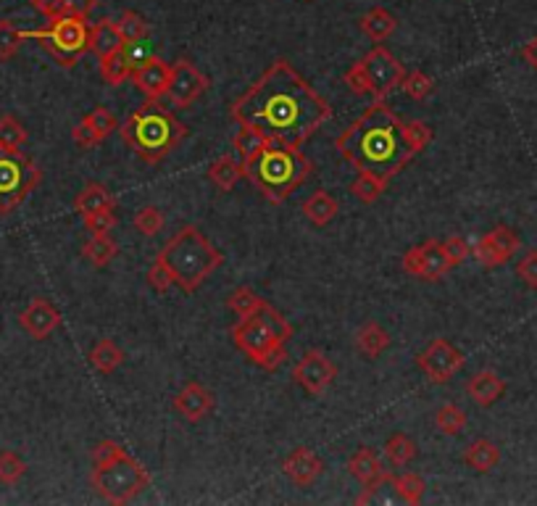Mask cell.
Listing matches in <instances>:
<instances>
[{
	"mask_svg": "<svg viewBox=\"0 0 537 506\" xmlns=\"http://www.w3.org/2000/svg\"><path fill=\"white\" fill-rule=\"evenodd\" d=\"M282 470H284V475L293 480L298 488H308V485H313L316 480L324 475V461L311 451L308 446H298L295 451L282 461Z\"/></svg>",
	"mask_w": 537,
	"mask_h": 506,
	"instance_id": "obj_20",
	"label": "cell"
},
{
	"mask_svg": "<svg viewBox=\"0 0 537 506\" xmlns=\"http://www.w3.org/2000/svg\"><path fill=\"white\" fill-rule=\"evenodd\" d=\"M82 222H85V230H87L90 235H101V233H111V230H114L116 213H114V209H101V212L82 216Z\"/></svg>",
	"mask_w": 537,
	"mask_h": 506,
	"instance_id": "obj_45",
	"label": "cell"
},
{
	"mask_svg": "<svg viewBox=\"0 0 537 506\" xmlns=\"http://www.w3.org/2000/svg\"><path fill=\"white\" fill-rule=\"evenodd\" d=\"M519 251V235L509 224H498L474 243V259L485 269H495L509 264Z\"/></svg>",
	"mask_w": 537,
	"mask_h": 506,
	"instance_id": "obj_14",
	"label": "cell"
},
{
	"mask_svg": "<svg viewBox=\"0 0 537 506\" xmlns=\"http://www.w3.org/2000/svg\"><path fill=\"white\" fill-rule=\"evenodd\" d=\"M134 230L145 238H155L161 230H164V212L158 206H143L137 209L134 219H132Z\"/></svg>",
	"mask_w": 537,
	"mask_h": 506,
	"instance_id": "obj_43",
	"label": "cell"
},
{
	"mask_svg": "<svg viewBox=\"0 0 537 506\" xmlns=\"http://www.w3.org/2000/svg\"><path fill=\"white\" fill-rule=\"evenodd\" d=\"M93 11H95V0H64V8H61V14L82 16V19H87Z\"/></svg>",
	"mask_w": 537,
	"mask_h": 506,
	"instance_id": "obj_49",
	"label": "cell"
},
{
	"mask_svg": "<svg viewBox=\"0 0 537 506\" xmlns=\"http://www.w3.org/2000/svg\"><path fill=\"white\" fill-rule=\"evenodd\" d=\"M416 453H419V449L406 432H395L384 441V459H387L390 467H406L416 459Z\"/></svg>",
	"mask_w": 537,
	"mask_h": 506,
	"instance_id": "obj_32",
	"label": "cell"
},
{
	"mask_svg": "<svg viewBox=\"0 0 537 506\" xmlns=\"http://www.w3.org/2000/svg\"><path fill=\"white\" fill-rule=\"evenodd\" d=\"M406 77V66L390 54L384 45H374L363 58L345 72V87L353 95H363L372 101H384Z\"/></svg>",
	"mask_w": 537,
	"mask_h": 506,
	"instance_id": "obj_8",
	"label": "cell"
},
{
	"mask_svg": "<svg viewBox=\"0 0 537 506\" xmlns=\"http://www.w3.org/2000/svg\"><path fill=\"white\" fill-rule=\"evenodd\" d=\"M390 343H393V338H390V332L384 330L380 322H363L356 330V348L366 359H380L384 351L390 348Z\"/></svg>",
	"mask_w": 537,
	"mask_h": 506,
	"instance_id": "obj_23",
	"label": "cell"
},
{
	"mask_svg": "<svg viewBox=\"0 0 537 506\" xmlns=\"http://www.w3.org/2000/svg\"><path fill=\"white\" fill-rule=\"evenodd\" d=\"M222 264H224L222 251L205 238L204 230L195 224H184L158 251V256L148 269V283L158 293H166L172 285H177L184 293H195Z\"/></svg>",
	"mask_w": 537,
	"mask_h": 506,
	"instance_id": "obj_3",
	"label": "cell"
},
{
	"mask_svg": "<svg viewBox=\"0 0 537 506\" xmlns=\"http://www.w3.org/2000/svg\"><path fill=\"white\" fill-rule=\"evenodd\" d=\"M435 425L443 435H459L466 427V412L459 409L456 403H445V406L437 409Z\"/></svg>",
	"mask_w": 537,
	"mask_h": 506,
	"instance_id": "obj_40",
	"label": "cell"
},
{
	"mask_svg": "<svg viewBox=\"0 0 537 506\" xmlns=\"http://www.w3.org/2000/svg\"><path fill=\"white\" fill-rule=\"evenodd\" d=\"M443 243H445V251H448V256H451V262H453L456 267L466 262V256H469V243H466V240L453 235V238L443 240Z\"/></svg>",
	"mask_w": 537,
	"mask_h": 506,
	"instance_id": "obj_48",
	"label": "cell"
},
{
	"mask_svg": "<svg viewBox=\"0 0 537 506\" xmlns=\"http://www.w3.org/2000/svg\"><path fill=\"white\" fill-rule=\"evenodd\" d=\"M269 143H272V140H269L266 134L258 133V130H254V127H243V124H240L237 134L232 137V148H234L237 159L243 161V166L254 159V156H258Z\"/></svg>",
	"mask_w": 537,
	"mask_h": 506,
	"instance_id": "obj_31",
	"label": "cell"
},
{
	"mask_svg": "<svg viewBox=\"0 0 537 506\" xmlns=\"http://www.w3.org/2000/svg\"><path fill=\"white\" fill-rule=\"evenodd\" d=\"M40 180V166L22 151H0V216L16 212Z\"/></svg>",
	"mask_w": 537,
	"mask_h": 506,
	"instance_id": "obj_10",
	"label": "cell"
},
{
	"mask_svg": "<svg viewBox=\"0 0 537 506\" xmlns=\"http://www.w3.org/2000/svg\"><path fill=\"white\" fill-rule=\"evenodd\" d=\"M337 377V364L327 353L311 348L301 356V362L293 367V380L306 391L308 396H322Z\"/></svg>",
	"mask_w": 537,
	"mask_h": 506,
	"instance_id": "obj_15",
	"label": "cell"
},
{
	"mask_svg": "<svg viewBox=\"0 0 537 506\" xmlns=\"http://www.w3.org/2000/svg\"><path fill=\"white\" fill-rule=\"evenodd\" d=\"M313 174V164L295 145L272 140L258 156L245 164V177L269 203L287 201Z\"/></svg>",
	"mask_w": 537,
	"mask_h": 506,
	"instance_id": "obj_5",
	"label": "cell"
},
{
	"mask_svg": "<svg viewBox=\"0 0 537 506\" xmlns=\"http://www.w3.org/2000/svg\"><path fill=\"white\" fill-rule=\"evenodd\" d=\"M403 269L411 277L435 283V280H443L451 269H456V264L451 262L443 240H424L422 245H413L403 253Z\"/></svg>",
	"mask_w": 537,
	"mask_h": 506,
	"instance_id": "obj_11",
	"label": "cell"
},
{
	"mask_svg": "<svg viewBox=\"0 0 537 506\" xmlns=\"http://www.w3.org/2000/svg\"><path fill=\"white\" fill-rule=\"evenodd\" d=\"M337 212H340V203H337V198H334L333 193H327V190H316V193H311L306 201H303V216H306L313 227L333 224Z\"/></svg>",
	"mask_w": 537,
	"mask_h": 506,
	"instance_id": "obj_24",
	"label": "cell"
},
{
	"mask_svg": "<svg viewBox=\"0 0 537 506\" xmlns=\"http://www.w3.org/2000/svg\"><path fill=\"white\" fill-rule=\"evenodd\" d=\"M172 406H174V412H177L182 420H187V422H204L205 417L214 412L216 399H214V393L208 388H204L198 380H190V382H184L179 388V393L172 401Z\"/></svg>",
	"mask_w": 537,
	"mask_h": 506,
	"instance_id": "obj_18",
	"label": "cell"
},
{
	"mask_svg": "<svg viewBox=\"0 0 537 506\" xmlns=\"http://www.w3.org/2000/svg\"><path fill=\"white\" fill-rule=\"evenodd\" d=\"M401 90L409 95L411 101H416V104H422V101H427L430 95H433V90H435V82L430 74H424V72H406V77L401 82Z\"/></svg>",
	"mask_w": 537,
	"mask_h": 506,
	"instance_id": "obj_39",
	"label": "cell"
},
{
	"mask_svg": "<svg viewBox=\"0 0 537 506\" xmlns=\"http://www.w3.org/2000/svg\"><path fill=\"white\" fill-rule=\"evenodd\" d=\"M114 206H116L114 193L101 183H87L75 198V212L82 213V216L101 212V209H114Z\"/></svg>",
	"mask_w": 537,
	"mask_h": 506,
	"instance_id": "obj_28",
	"label": "cell"
},
{
	"mask_svg": "<svg viewBox=\"0 0 537 506\" xmlns=\"http://www.w3.org/2000/svg\"><path fill=\"white\" fill-rule=\"evenodd\" d=\"M19 324L29 338L45 341L61 327V312L53 306L48 298H32L29 306L19 314Z\"/></svg>",
	"mask_w": 537,
	"mask_h": 506,
	"instance_id": "obj_17",
	"label": "cell"
},
{
	"mask_svg": "<svg viewBox=\"0 0 537 506\" xmlns=\"http://www.w3.org/2000/svg\"><path fill=\"white\" fill-rule=\"evenodd\" d=\"M266 303H269V301H266V298H261L256 291H251L248 285H240V288H234V291L227 295V306H230L232 312H234L240 320H245V317H251V314L261 312Z\"/></svg>",
	"mask_w": 537,
	"mask_h": 506,
	"instance_id": "obj_33",
	"label": "cell"
},
{
	"mask_svg": "<svg viewBox=\"0 0 537 506\" xmlns=\"http://www.w3.org/2000/svg\"><path fill=\"white\" fill-rule=\"evenodd\" d=\"M116 133L122 134V140L134 151L137 159L145 164H161L187 137L190 127L182 124L158 101H143V106L134 108Z\"/></svg>",
	"mask_w": 537,
	"mask_h": 506,
	"instance_id": "obj_4",
	"label": "cell"
},
{
	"mask_svg": "<svg viewBox=\"0 0 537 506\" xmlns=\"http://www.w3.org/2000/svg\"><path fill=\"white\" fill-rule=\"evenodd\" d=\"M26 475V461L16 451H0V482L16 485Z\"/></svg>",
	"mask_w": 537,
	"mask_h": 506,
	"instance_id": "obj_44",
	"label": "cell"
},
{
	"mask_svg": "<svg viewBox=\"0 0 537 506\" xmlns=\"http://www.w3.org/2000/svg\"><path fill=\"white\" fill-rule=\"evenodd\" d=\"M519 55H522V61H524L527 66H532V69L537 72V37H532L527 45H522Z\"/></svg>",
	"mask_w": 537,
	"mask_h": 506,
	"instance_id": "obj_51",
	"label": "cell"
},
{
	"mask_svg": "<svg viewBox=\"0 0 537 506\" xmlns=\"http://www.w3.org/2000/svg\"><path fill=\"white\" fill-rule=\"evenodd\" d=\"M124 54H127L129 64H132V69L134 66H140L143 61H148L154 54V45H151V40L145 37V40H134V43H127L124 45Z\"/></svg>",
	"mask_w": 537,
	"mask_h": 506,
	"instance_id": "obj_47",
	"label": "cell"
},
{
	"mask_svg": "<svg viewBox=\"0 0 537 506\" xmlns=\"http://www.w3.org/2000/svg\"><path fill=\"white\" fill-rule=\"evenodd\" d=\"M90 480L103 501L116 506L134 501L151 485L148 470L111 438H103L95 443Z\"/></svg>",
	"mask_w": 537,
	"mask_h": 506,
	"instance_id": "obj_6",
	"label": "cell"
},
{
	"mask_svg": "<svg viewBox=\"0 0 537 506\" xmlns=\"http://www.w3.org/2000/svg\"><path fill=\"white\" fill-rule=\"evenodd\" d=\"M82 256L95 269H105L116 256H119V245L108 233L101 235H90V240L82 245Z\"/></svg>",
	"mask_w": 537,
	"mask_h": 506,
	"instance_id": "obj_29",
	"label": "cell"
},
{
	"mask_svg": "<svg viewBox=\"0 0 537 506\" xmlns=\"http://www.w3.org/2000/svg\"><path fill=\"white\" fill-rule=\"evenodd\" d=\"M393 488H395V493H398L406 504H419V501L424 499L427 482H424L422 475H416V472H406V475L393 478Z\"/></svg>",
	"mask_w": 537,
	"mask_h": 506,
	"instance_id": "obj_37",
	"label": "cell"
},
{
	"mask_svg": "<svg viewBox=\"0 0 537 506\" xmlns=\"http://www.w3.org/2000/svg\"><path fill=\"white\" fill-rule=\"evenodd\" d=\"M208 87H211V80L193 61L179 58V61L172 64V77H169V87H166V98L174 106L190 108L201 95H205Z\"/></svg>",
	"mask_w": 537,
	"mask_h": 506,
	"instance_id": "obj_13",
	"label": "cell"
},
{
	"mask_svg": "<svg viewBox=\"0 0 537 506\" xmlns=\"http://www.w3.org/2000/svg\"><path fill=\"white\" fill-rule=\"evenodd\" d=\"M230 114L243 127L301 148L333 116V106L287 58H277L232 104Z\"/></svg>",
	"mask_w": 537,
	"mask_h": 506,
	"instance_id": "obj_1",
	"label": "cell"
},
{
	"mask_svg": "<svg viewBox=\"0 0 537 506\" xmlns=\"http://www.w3.org/2000/svg\"><path fill=\"white\" fill-rule=\"evenodd\" d=\"M35 11H40L45 19H53V16H61V8H64V0H26Z\"/></svg>",
	"mask_w": 537,
	"mask_h": 506,
	"instance_id": "obj_50",
	"label": "cell"
},
{
	"mask_svg": "<svg viewBox=\"0 0 537 506\" xmlns=\"http://www.w3.org/2000/svg\"><path fill=\"white\" fill-rule=\"evenodd\" d=\"M116 29H119L124 45H127V43H134V40H145V37L151 35V25H148L140 14H134V11H124V14L116 19Z\"/></svg>",
	"mask_w": 537,
	"mask_h": 506,
	"instance_id": "obj_38",
	"label": "cell"
},
{
	"mask_svg": "<svg viewBox=\"0 0 537 506\" xmlns=\"http://www.w3.org/2000/svg\"><path fill=\"white\" fill-rule=\"evenodd\" d=\"M29 140L26 127L11 114L0 116V151H22Z\"/></svg>",
	"mask_w": 537,
	"mask_h": 506,
	"instance_id": "obj_34",
	"label": "cell"
},
{
	"mask_svg": "<svg viewBox=\"0 0 537 506\" xmlns=\"http://www.w3.org/2000/svg\"><path fill=\"white\" fill-rule=\"evenodd\" d=\"M463 464H466L469 470L480 472V475H487V472H492V470L501 464V451H498V446H495L492 441L477 438L474 443L466 446V451H463Z\"/></svg>",
	"mask_w": 537,
	"mask_h": 506,
	"instance_id": "obj_26",
	"label": "cell"
},
{
	"mask_svg": "<svg viewBox=\"0 0 537 506\" xmlns=\"http://www.w3.org/2000/svg\"><path fill=\"white\" fill-rule=\"evenodd\" d=\"M22 43H25V29H19L8 19H0V61H11L19 54Z\"/></svg>",
	"mask_w": 537,
	"mask_h": 506,
	"instance_id": "obj_42",
	"label": "cell"
},
{
	"mask_svg": "<svg viewBox=\"0 0 537 506\" xmlns=\"http://www.w3.org/2000/svg\"><path fill=\"white\" fill-rule=\"evenodd\" d=\"M516 277H519L527 288L537 291V248L527 251V253L522 256V262L516 264Z\"/></svg>",
	"mask_w": 537,
	"mask_h": 506,
	"instance_id": "obj_46",
	"label": "cell"
},
{
	"mask_svg": "<svg viewBox=\"0 0 537 506\" xmlns=\"http://www.w3.org/2000/svg\"><path fill=\"white\" fill-rule=\"evenodd\" d=\"M358 29L372 40V43H384L395 29H398V19L383 8V5H374L369 8L361 19H358Z\"/></svg>",
	"mask_w": 537,
	"mask_h": 506,
	"instance_id": "obj_25",
	"label": "cell"
},
{
	"mask_svg": "<svg viewBox=\"0 0 537 506\" xmlns=\"http://www.w3.org/2000/svg\"><path fill=\"white\" fill-rule=\"evenodd\" d=\"M433 143V127L422 119L403 122L387 101H372L337 137L334 148L356 172L390 183L411 159Z\"/></svg>",
	"mask_w": 537,
	"mask_h": 506,
	"instance_id": "obj_2",
	"label": "cell"
},
{
	"mask_svg": "<svg viewBox=\"0 0 537 506\" xmlns=\"http://www.w3.org/2000/svg\"><path fill=\"white\" fill-rule=\"evenodd\" d=\"M122 362H124V351L116 346L111 338L98 341V343L93 346V351H90V364H93L95 372L114 374L122 367Z\"/></svg>",
	"mask_w": 537,
	"mask_h": 506,
	"instance_id": "obj_30",
	"label": "cell"
},
{
	"mask_svg": "<svg viewBox=\"0 0 537 506\" xmlns=\"http://www.w3.org/2000/svg\"><path fill=\"white\" fill-rule=\"evenodd\" d=\"M124 48V40L116 29V22L103 16L98 25H90V54L95 55L98 61L111 55L114 51Z\"/></svg>",
	"mask_w": 537,
	"mask_h": 506,
	"instance_id": "obj_22",
	"label": "cell"
},
{
	"mask_svg": "<svg viewBox=\"0 0 537 506\" xmlns=\"http://www.w3.org/2000/svg\"><path fill=\"white\" fill-rule=\"evenodd\" d=\"M25 40H37L40 48L64 69H72L79 58L90 54V25L82 16H53L40 29H25Z\"/></svg>",
	"mask_w": 537,
	"mask_h": 506,
	"instance_id": "obj_9",
	"label": "cell"
},
{
	"mask_svg": "<svg viewBox=\"0 0 537 506\" xmlns=\"http://www.w3.org/2000/svg\"><path fill=\"white\" fill-rule=\"evenodd\" d=\"M101 77L108 84H122V82H127L132 77V64H129L124 48H119L111 55L101 58Z\"/></svg>",
	"mask_w": 537,
	"mask_h": 506,
	"instance_id": "obj_35",
	"label": "cell"
},
{
	"mask_svg": "<svg viewBox=\"0 0 537 506\" xmlns=\"http://www.w3.org/2000/svg\"><path fill=\"white\" fill-rule=\"evenodd\" d=\"M387 190V183L369 174V172H358V177L351 183V193L356 195L361 203H374L383 198V193Z\"/></svg>",
	"mask_w": 537,
	"mask_h": 506,
	"instance_id": "obj_36",
	"label": "cell"
},
{
	"mask_svg": "<svg viewBox=\"0 0 537 506\" xmlns=\"http://www.w3.org/2000/svg\"><path fill=\"white\" fill-rule=\"evenodd\" d=\"M463 362L466 356L445 338L430 341V346L422 353H416V367L424 372L430 382H437V385H445L448 380H453L461 372Z\"/></svg>",
	"mask_w": 537,
	"mask_h": 506,
	"instance_id": "obj_12",
	"label": "cell"
},
{
	"mask_svg": "<svg viewBox=\"0 0 537 506\" xmlns=\"http://www.w3.org/2000/svg\"><path fill=\"white\" fill-rule=\"evenodd\" d=\"M348 472H351V475L363 485V491H366V493L358 499L361 504H363L366 496H369L372 491H377L383 482H393V475H387V470L383 467L380 456L372 451L369 446L358 449V451L348 459Z\"/></svg>",
	"mask_w": 537,
	"mask_h": 506,
	"instance_id": "obj_19",
	"label": "cell"
},
{
	"mask_svg": "<svg viewBox=\"0 0 537 506\" xmlns=\"http://www.w3.org/2000/svg\"><path fill=\"white\" fill-rule=\"evenodd\" d=\"M87 124H90V130L98 134V140H105L108 134H114L116 130H119V119L114 116V111L108 106H95L90 114H85L82 116Z\"/></svg>",
	"mask_w": 537,
	"mask_h": 506,
	"instance_id": "obj_41",
	"label": "cell"
},
{
	"mask_svg": "<svg viewBox=\"0 0 537 506\" xmlns=\"http://www.w3.org/2000/svg\"><path fill=\"white\" fill-rule=\"evenodd\" d=\"M293 332V324L272 303H266L261 312L232 327V341L264 372H277L287 362V341Z\"/></svg>",
	"mask_w": 537,
	"mask_h": 506,
	"instance_id": "obj_7",
	"label": "cell"
},
{
	"mask_svg": "<svg viewBox=\"0 0 537 506\" xmlns=\"http://www.w3.org/2000/svg\"><path fill=\"white\" fill-rule=\"evenodd\" d=\"M466 393L469 399L480 406H492L495 401L506 393V380L492 370H482V372L472 374L466 382Z\"/></svg>",
	"mask_w": 537,
	"mask_h": 506,
	"instance_id": "obj_21",
	"label": "cell"
},
{
	"mask_svg": "<svg viewBox=\"0 0 537 506\" xmlns=\"http://www.w3.org/2000/svg\"><path fill=\"white\" fill-rule=\"evenodd\" d=\"M205 174H208V180L219 187L222 193H232L234 185L245 177V166H243L240 159H232V156L224 154V156H219V159L205 169Z\"/></svg>",
	"mask_w": 537,
	"mask_h": 506,
	"instance_id": "obj_27",
	"label": "cell"
},
{
	"mask_svg": "<svg viewBox=\"0 0 537 506\" xmlns=\"http://www.w3.org/2000/svg\"><path fill=\"white\" fill-rule=\"evenodd\" d=\"M169 77H172V64H166L158 55H151L148 61H143L140 66L132 69L129 80L145 95V101H161L166 95Z\"/></svg>",
	"mask_w": 537,
	"mask_h": 506,
	"instance_id": "obj_16",
	"label": "cell"
}]
</instances>
